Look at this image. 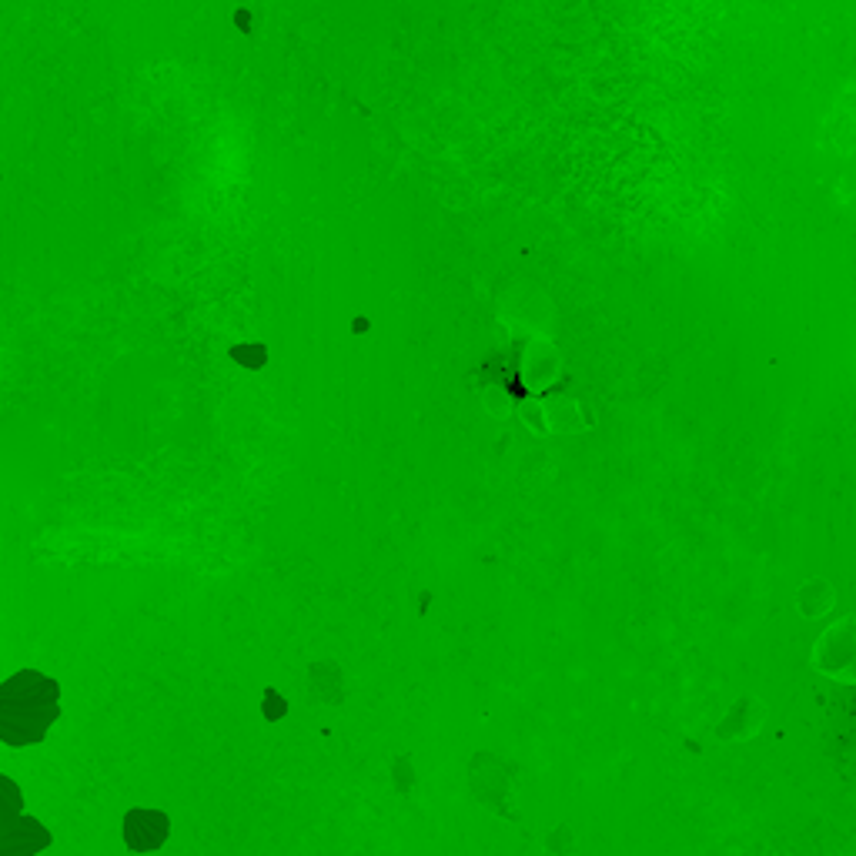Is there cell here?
I'll list each match as a JSON object with an SVG mask.
<instances>
[{
	"label": "cell",
	"mask_w": 856,
	"mask_h": 856,
	"mask_svg": "<svg viewBox=\"0 0 856 856\" xmlns=\"http://www.w3.org/2000/svg\"><path fill=\"white\" fill-rule=\"evenodd\" d=\"M61 716V686L37 669H21L0 683V743L34 746Z\"/></svg>",
	"instance_id": "6da1fadb"
},
{
	"label": "cell",
	"mask_w": 856,
	"mask_h": 856,
	"mask_svg": "<svg viewBox=\"0 0 856 856\" xmlns=\"http://www.w3.org/2000/svg\"><path fill=\"white\" fill-rule=\"evenodd\" d=\"M168 833H171V820H168V813H161V810H131L124 816V843H128V850L134 853L161 850Z\"/></svg>",
	"instance_id": "7a4b0ae2"
},
{
	"label": "cell",
	"mask_w": 856,
	"mask_h": 856,
	"mask_svg": "<svg viewBox=\"0 0 856 856\" xmlns=\"http://www.w3.org/2000/svg\"><path fill=\"white\" fill-rule=\"evenodd\" d=\"M54 843L51 830L37 816H21L14 826L0 833V856H37Z\"/></svg>",
	"instance_id": "3957f363"
},
{
	"label": "cell",
	"mask_w": 856,
	"mask_h": 856,
	"mask_svg": "<svg viewBox=\"0 0 856 856\" xmlns=\"http://www.w3.org/2000/svg\"><path fill=\"white\" fill-rule=\"evenodd\" d=\"M24 816V793L11 776L0 773V833Z\"/></svg>",
	"instance_id": "277c9868"
}]
</instances>
